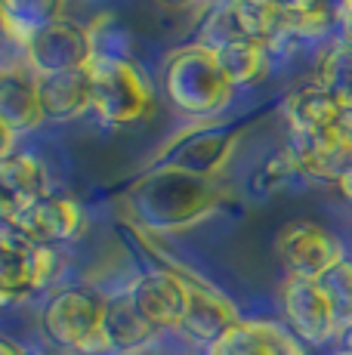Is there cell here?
<instances>
[{
	"label": "cell",
	"instance_id": "cell-1",
	"mask_svg": "<svg viewBox=\"0 0 352 355\" xmlns=\"http://www.w3.org/2000/svg\"><path fill=\"white\" fill-rule=\"evenodd\" d=\"M118 201L133 229L148 235H173L220 214L229 204V189L220 180L173 164H152L121 192Z\"/></svg>",
	"mask_w": 352,
	"mask_h": 355
},
{
	"label": "cell",
	"instance_id": "cell-2",
	"mask_svg": "<svg viewBox=\"0 0 352 355\" xmlns=\"http://www.w3.org/2000/svg\"><path fill=\"white\" fill-rule=\"evenodd\" d=\"M161 90L176 112L198 121L226 112L238 93L222 71L220 53L201 44H186L167 53L161 62Z\"/></svg>",
	"mask_w": 352,
	"mask_h": 355
},
{
	"label": "cell",
	"instance_id": "cell-3",
	"mask_svg": "<svg viewBox=\"0 0 352 355\" xmlns=\"http://www.w3.org/2000/svg\"><path fill=\"white\" fill-rule=\"evenodd\" d=\"M105 315V293L71 284L46 300L44 312H40V327L53 343L74 355H108L112 343H108Z\"/></svg>",
	"mask_w": 352,
	"mask_h": 355
},
{
	"label": "cell",
	"instance_id": "cell-4",
	"mask_svg": "<svg viewBox=\"0 0 352 355\" xmlns=\"http://www.w3.org/2000/svg\"><path fill=\"white\" fill-rule=\"evenodd\" d=\"M93 71V114L108 127L139 124L155 105L152 80L133 59H96Z\"/></svg>",
	"mask_w": 352,
	"mask_h": 355
},
{
	"label": "cell",
	"instance_id": "cell-5",
	"mask_svg": "<svg viewBox=\"0 0 352 355\" xmlns=\"http://www.w3.org/2000/svg\"><path fill=\"white\" fill-rule=\"evenodd\" d=\"M161 263H170L179 272L182 284H186V315H182L179 334L188 343L204 346V352H207L222 334L232 331L245 315L232 303V297L226 291H220L216 284H211L204 275L192 272L182 263H173V259H161Z\"/></svg>",
	"mask_w": 352,
	"mask_h": 355
},
{
	"label": "cell",
	"instance_id": "cell-6",
	"mask_svg": "<svg viewBox=\"0 0 352 355\" xmlns=\"http://www.w3.org/2000/svg\"><path fill=\"white\" fill-rule=\"evenodd\" d=\"M275 254L288 278H309V282H322L337 263L349 257L340 238L313 220H294L281 226L275 235Z\"/></svg>",
	"mask_w": 352,
	"mask_h": 355
},
{
	"label": "cell",
	"instance_id": "cell-7",
	"mask_svg": "<svg viewBox=\"0 0 352 355\" xmlns=\"http://www.w3.org/2000/svg\"><path fill=\"white\" fill-rule=\"evenodd\" d=\"M22 59L37 78L74 71V68H90L96 62V46H93L90 25H80L69 16L59 19V22L40 28L22 46Z\"/></svg>",
	"mask_w": 352,
	"mask_h": 355
},
{
	"label": "cell",
	"instance_id": "cell-8",
	"mask_svg": "<svg viewBox=\"0 0 352 355\" xmlns=\"http://www.w3.org/2000/svg\"><path fill=\"white\" fill-rule=\"evenodd\" d=\"M241 136H245V127H235V130L213 127V124L192 127L179 136H170L164 142V148L148 161V167L152 164H173V167L192 170L198 176L216 180L220 170L232 158V152L238 148Z\"/></svg>",
	"mask_w": 352,
	"mask_h": 355
},
{
	"label": "cell",
	"instance_id": "cell-9",
	"mask_svg": "<svg viewBox=\"0 0 352 355\" xmlns=\"http://www.w3.org/2000/svg\"><path fill=\"white\" fill-rule=\"evenodd\" d=\"M281 312L288 327L306 346H328L340 340V324L331 297L324 293L322 282L309 278H284L281 284Z\"/></svg>",
	"mask_w": 352,
	"mask_h": 355
},
{
	"label": "cell",
	"instance_id": "cell-10",
	"mask_svg": "<svg viewBox=\"0 0 352 355\" xmlns=\"http://www.w3.org/2000/svg\"><path fill=\"white\" fill-rule=\"evenodd\" d=\"M133 309L146 318L155 331H179L186 315V284L170 263H158L146 269L124 288Z\"/></svg>",
	"mask_w": 352,
	"mask_h": 355
},
{
	"label": "cell",
	"instance_id": "cell-11",
	"mask_svg": "<svg viewBox=\"0 0 352 355\" xmlns=\"http://www.w3.org/2000/svg\"><path fill=\"white\" fill-rule=\"evenodd\" d=\"M288 148L303 176L324 182H340L352 170V118L340 127L303 136L288 133Z\"/></svg>",
	"mask_w": 352,
	"mask_h": 355
},
{
	"label": "cell",
	"instance_id": "cell-12",
	"mask_svg": "<svg viewBox=\"0 0 352 355\" xmlns=\"http://www.w3.org/2000/svg\"><path fill=\"white\" fill-rule=\"evenodd\" d=\"M46 121L40 102L37 78L28 65L3 68L0 74V130H3V155L16 152V136L31 133Z\"/></svg>",
	"mask_w": 352,
	"mask_h": 355
},
{
	"label": "cell",
	"instance_id": "cell-13",
	"mask_svg": "<svg viewBox=\"0 0 352 355\" xmlns=\"http://www.w3.org/2000/svg\"><path fill=\"white\" fill-rule=\"evenodd\" d=\"M19 226L28 238H35L37 244H69L78 241L87 229V214L74 198L50 192L44 195L40 201H35L31 207H25L19 216L12 220H3Z\"/></svg>",
	"mask_w": 352,
	"mask_h": 355
},
{
	"label": "cell",
	"instance_id": "cell-14",
	"mask_svg": "<svg viewBox=\"0 0 352 355\" xmlns=\"http://www.w3.org/2000/svg\"><path fill=\"white\" fill-rule=\"evenodd\" d=\"M204 355H309L288 324L272 318H241Z\"/></svg>",
	"mask_w": 352,
	"mask_h": 355
},
{
	"label": "cell",
	"instance_id": "cell-15",
	"mask_svg": "<svg viewBox=\"0 0 352 355\" xmlns=\"http://www.w3.org/2000/svg\"><path fill=\"white\" fill-rule=\"evenodd\" d=\"M0 189H3V201H0L3 220H12L25 207H31L35 201L53 192L50 170L35 152L16 148V152L0 158Z\"/></svg>",
	"mask_w": 352,
	"mask_h": 355
},
{
	"label": "cell",
	"instance_id": "cell-16",
	"mask_svg": "<svg viewBox=\"0 0 352 355\" xmlns=\"http://www.w3.org/2000/svg\"><path fill=\"white\" fill-rule=\"evenodd\" d=\"M35 248V238H28L12 223H3V232H0V297L3 303H25L40 291Z\"/></svg>",
	"mask_w": 352,
	"mask_h": 355
},
{
	"label": "cell",
	"instance_id": "cell-17",
	"mask_svg": "<svg viewBox=\"0 0 352 355\" xmlns=\"http://www.w3.org/2000/svg\"><path fill=\"white\" fill-rule=\"evenodd\" d=\"M281 114L288 121V133H303V136L322 133V130L340 127L349 121L346 108L315 80L290 90L281 102Z\"/></svg>",
	"mask_w": 352,
	"mask_h": 355
},
{
	"label": "cell",
	"instance_id": "cell-18",
	"mask_svg": "<svg viewBox=\"0 0 352 355\" xmlns=\"http://www.w3.org/2000/svg\"><path fill=\"white\" fill-rule=\"evenodd\" d=\"M37 90H40L46 121L65 124V121H78L87 112H93V71L90 68H74V71L37 78Z\"/></svg>",
	"mask_w": 352,
	"mask_h": 355
},
{
	"label": "cell",
	"instance_id": "cell-19",
	"mask_svg": "<svg viewBox=\"0 0 352 355\" xmlns=\"http://www.w3.org/2000/svg\"><path fill=\"white\" fill-rule=\"evenodd\" d=\"M105 331H108L112 352H118V355H139L142 349H148L161 334V331H155L137 309H133L130 297H127L124 291L114 293V297H108Z\"/></svg>",
	"mask_w": 352,
	"mask_h": 355
},
{
	"label": "cell",
	"instance_id": "cell-20",
	"mask_svg": "<svg viewBox=\"0 0 352 355\" xmlns=\"http://www.w3.org/2000/svg\"><path fill=\"white\" fill-rule=\"evenodd\" d=\"M65 3L69 0H0L6 37L25 46L40 28L65 19Z\"/></svg>",
	"mask_w": 352,
	"mask_h": 355
},
{
	"label": "cell",
	"instance_id": "cell-21",
	"mask_svg": "<svg viewBox=\"0 0 352 355\" xmlns=\"http://www.w3.org/2000/svg\"><path fill=\"white\" fill-rule=\"evenodd\" d=\"M272 46L260 44V40H238V44L220 50V62L226 78L232 80L235 90H254L272 71Z\"/></svg>",
	"mask_w": 352,
	"mask_h": 355
},
{
	"label": "cell",
	"instance_id": "cell-22",
	"mask_svg": "<svg viewBox=\"0 0 352 355\" xmlns=\"http://www.w3.org/2000/svg\"><path fill=\"white\" fill-rule=\"evenodd\" d=\"M313 80L322 84L352 114V44L349 40L334 37L318 50Z\"/></svg>",
	"mask_w": 352,
	"mask_h": 355
},
{
	"label": "cell",
	"instance_id": "cell-23",
	"mask_svg": "<svg viewBox=\"0 0 352 355\" xmlns=\"http://www.w3.org/2000/svg\"><path fill=\"white\" fill-rule=\"evenodd\" d=\"M322 288L334 303L337 324H340V340L352 331V257L337 263L328 275L322 278Z\"/></svg>",
	"mask_w": 352,
	"mask_h": 355
},
{
	"label": "cell",
	"instance_id": "cell-24",
	"mask_svg": "<svg viewBox=\"0 0 352 355\" xmlns=\"http://www.w3.org/2000/svg\"><path fill=\"white\" fill-rule=\"evenodd\" d=\"M93 46H96V59H133L130 56V34L121 28L114 16H96L90 25Z\"/></svg>",
	"mask_w": 352,
	"mask_h": 355
},
{
	"label": "cell",
	"instance_id": "cell-25",
	"mask_svg": "<svg viewBox=\"0 0 352 355\" xmlns=\"http://www.w3.org/2000/svg\"><path fill=\"white\" fill-rule=\"evenodd\" d=\"M300 173V167H297L294 155L288 152V148H281L275 158H269L266 164H263L260 170H256V189L260 192H275V189H281L288 180H294V176Z\"/></svg>",
	"mask_w": 352,
	"mask_h": 355
},
{
	"label": "cell",
	"instance_id": "cell-26",
	"mask_svg": "<svg viewBox=\"0 0 352 355\" xmlns=\"http://www.w3.org/2000/svg\"><path fill=\"white\" fill-rule=\"evenodd\" d=\"M0 355H35V352H31L28 346L16 343L12 337H3V340H0Z\"/></svg>",
	"mask_w": 352,
	"mask_h": 355
},
{
	"label": "cell",
	"instance_id": "cell-27",
	"mask_svg": "<svg viewBox=\"0 0 352 355\" xmlns=\"http://www.w3.org/2000/svg\"><path fill=\"white\" fill-rule=\"evenodd\" d=\"M279 10L288 16V12H297V10H306V6H315V3H324V0H275Z\"/></svg>",
	"mask_w": 352,
	"mask_h": 355
},
{
	"label": "cell",
	"instance_id": "cell-28",
	"mask_svg": "<svg viewBox=\"0 0 352 355\" xmlns=\"http://www.w3.org/2000/svg\"><path fill=\"white\" fill-rule=\"evenodd\" d=\"M337 189H340V195L346 198V201H352V170H349L346 176H343L340 182H337Z\"/></svg>",
	"mask_w": 352,
	"mask_h": 355
},
{
	"label": "cell",
	"instance_id": "cell-29",
	"mask_svg": "<svg viewBox=\"0 0 352 355\" xmlns=\"http://www.w3.org/2000/svg\"><path fill=\"white\" fill-rule=\"evenodd\" d=\"M164 6H192V3H198V0H161Z\"/></svg>",
	"mask_w": 352,
	"mask_h": 355
},
{
	"label": "cell",
	"instance_id": "cell-30",
	"mask_svg": "<svg viewBox=\"0 0 352 355\" xmlns=\"http://www.w3.org/2000/svg\"><path fill=\"white\" fill-rule=\"evenodd\" d=\"M343 349H352V331L346 334V337H343Z\"/></svg>",
	"mask_w": 352,
	"mask_h": 355
},
{
	"label": "cell",
	"instance_id": "cell-31",
	"mask_svg": "<svg viewBox=\"0 0 352 355\" xmlns=\"http://www.w3.org/2000/svg\"><path fill=\"white\" fill-rule=\"evenodd\" d=\"M337 355H352V349H340V352H337Z\"/></svg>",
	"mask_w": 352,
	"mask_h": 355
}]
</instances>
